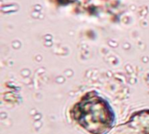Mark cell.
Segmentation results:
<instances>
[{
    "label": "cell",
    "mask_w": 149,
    "mask_h": 134,
    "mask_svg": "<svg viewBox=\"0 0 149 134\" xmlns=\"http://www.w3.org/2000/svg\"><path fill=\"white\" fill-rule=\"evenodd\" d=\"M71 115L79 126L90 134H107L115 122L112 106L96 92L86 93L73 106Z\"/></svg>",
    "instance_id": "cell-1"
},
{
    "label": "cell",
    "mask_w": 149,
    "mask_h": 134,
    "mask_svg": "<svg viewBox=\"0 0 149 134\" xmlns=\"http://www.w3.org/2000/svg\"><path fill=\"white\" fill-rule=\"evenodd\" d=\"M111 134H149V109L134 112L127 122L118 126Z\"/></svg>",
    "instance_id": "cell-2"
}]
</instances>
